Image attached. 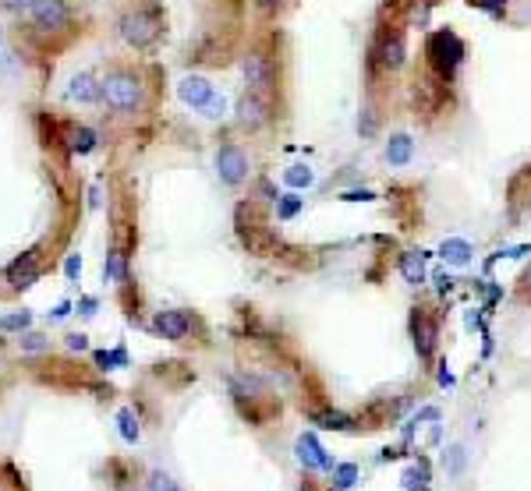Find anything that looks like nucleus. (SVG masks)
<instances>
[{
    "label": "nucleus",
    "instance_id": "obj_25",
    "mask_svg": "<svg viewBox=\"0 0 531 491\" xmlns=\"http://www.w3.org/2000/svg\"><path fill=\"white\" fill-rule=\"evenodd\" d=\"M223 113H227V99H223V96H220V93H216V96H212L210 102L202 106V117H210V120H216V117H223Z\"/></svg>",
    "mask_w": 531,
    "mask_h": 491
},
{
    "label": "nucleus",
    "instance_id": "obj_42",
    "mask_svg": "<svg viewBox=\"0 0 531 491\" xmlns=\"http://www.w3.org/2000/svg\"><path fill=\"white\" fill-rule=\"evenodd\" d=\"M0 39H4V36H0Z\"/></svg>",
    "mask_w": 531,
    "mask_h": 491
},
{
    "label": "nucleus",
    "instance_id": "obj_18",
    "mask_svg": "<svg viewBox=\"0 0 531 491\" xmlns=\"http://www.w3.org/2000/svg\"><path fill=\"white\" fill-rule=\"evenodd\" d=\"M117 431H120V438L128 442V445H135L138 438H142V428H138V417H135V410H117Z\"/></svg>",
    "mask_w": 531,
    "mask_h": 491
},
{
    "label": "nucleus",
    "instance_id": "obj_37",
    "mask_svg": "<svg viewBox=\"0 0 531 491\" xmlns=\"http://www.w3.org/2000/svg\"><path fill=\"white\" fill-rule=\"evenodd\" d=\"M82 315H96V297H86L82 300Z\"/></svg>",
    "mask_w": 531,
    "mask_h": 491
},
{
    "label": "nucleus",
    "instance_id": "obj_28",
    "mask_svg": "<svg viewBox=\"0 0 531 491\" xmlns=\"http://www.w3.org/2000/svg\"><path fill=\"white\" fill-rule=\"evenodd\" d=\"M4 325H7V329H29V325H32V315H29V311H18V315H11Z\"/></svg>",
    "mask_w": 531,
    "mask_h": 491
},
{
    "label": "nucleus",
    "instance_id": "obj_30",
    "mask_svg": "<svg viewBox=\"0 0 531 491\" xmlns=\"http://www.w3.org/2000/svg\"><path fill=\"white\" fill-rule=\"evenodd\" d=\"M149 481H153V485H149L153 491H177V488H174V481H170L167 474H160V470H156V474H153Z\"/></svg>",
    "mask_w": 531,
    "mask_h": 491
},
{
    "label": "nucleus",
    "instance_id": "obj_40",
    "mask_svg": "<svg viewBox=\"0 0 531 491\" xmlns=\"http://www.w3.org/2000/svg\"><path fill=\"white\" fill-rule=\"evenodd\" d=\"M525 283H528V287H531V265H528V273H525Z\"/></svg>",
    "mask_w": 531,
    "mask_h": 491
},
{
    "label": "nucleus",
    "instance_id": "obj_7",
    "mask_svg": "<svg viewBox=\"0 0 531 491\" xmlns=\"http://www.w3.org/2000/svg\"><path fill=\"white\" fill-rule=\"evenodd\" d=\"M216 177L223 184H230V188H237V184L248 181V156L234 142H223L216 149Z\"/></svg>",
    "mask_w": 531,
    "mask_h": 491
},
{
    "label": "nucleus",
    "instance_id": "obj_35",
    "mask_svg": "<svg viewBox=\"0 0 531 491\" xmlns=\"http://www.w3.org/2000/svg\"><path fill=\"white\" fill-rule=\"evenodd\" d=\"M372 191H347V195H344V201H372Z\"/></svg>",
    "mask_w": 531,
    "mask_h": 491
},
{
    "label": "nucleus",
    "instance_id": "obj_6",
    "mask_svg": "<svg viewBox=\"0 0 531 491\" xmlns=\"http://www.w3.org/2000/svg\"><path fill=\"white\" fill-rule=\"evenodd\" d=\"M411 336H415V350L425 364L435 357V343H439V322L432 315V307H415L411 311Z\"/></svg>",
    "mask_w": 531,
    "mask_h": 491
},
{
    "label": "nucleus",
    "instance_id": "obj_27",
    "mask_svg": "<svg viewBox=\"0 0 531 491\" xmlns=\"http://www.w3.org/2000/svg\"><path fill=\"white\" fill-rule=\"evenodd\" d=\"M460 467H464V449H460V445H453V449H450V456H446V470H450V474H457Z\"/></svg>",
    "mask_w": 531,
    "mask_h": 491
},
{
    "label": "nucleus",
    "instance_id": "obj_14",
    "mask_svg": "<svg viewBox=\"0 0 531 491\" xmlns=\"http://www.w3.org/2000/svg\"><path fill=\"white\" fill-rule=\"evenodd\" d=\"M383 156H386V163H390V167H408V163H411V156H415V138H411V134H404V131L390 134V142H386Z\"/></svg>",
    "mask_w": 531,
    "mask_h": 491
},
{
    "label": "nucleus",
    "instance_id": "obj_21",
    "mask_svg": "<svg viewBox=\"0 0 531 491\" xmlns=\"http://www.w3.org/2000/svg\"><path fill=\"white\" fill-rule=\"evenodd\" d=\"M354 481H358V467H354V463H340V467L333 470V488L336 491L354 488Z\"/></svg>",
    "mask_w": 531,
    "mask_h": 491
},
{
    "label": "nucleus",
    "instance_id": "obj_9",
    "mask_svg": "<svg viewBox=\"0 0 531 491\" xmlns=\"http://www.w3.org/2000/svg\"><path fill=\"white\" fill-rule=\"evenodd\" d=\"M153 329H156L163 339H174V343H181V339L192 332V315H188V311H181V307L160 311V315L153 318Z\"/></svg>",
    "mask_w": 531,
    "mask_h": 491
},
{
    "label": "nucleus",
    "instance_id": "obj_26",
    "mask_svg": "<svg viewBox=\"0 0 531 491\" xmlns=\"http://www.w3.org/2000/svg\"><path fill=\"white\" fill-rule=\"evenodd\" d=\"M103 276H106V280H117V276H120V255H117V251H110V255H106Z\"/></svg>",
    "mask_w": 531,
    "mask_h": 491
},
{
    "label": "nucleus",
    "instance_id": "obj_39",
    "mask_svg": "<svg viewBox=\"0 0 531 491\" xmlns=\"http://www.w3.org/2000/svg\"><path fill=\"white\" fill-rule=\"evenodd\" d=\"M435 283H439V290H450V287H453V280H450L446 273H443V276H435Z\"/></svg>",
    "mask_w": 531,
    "mask_h": 491
},
{
    "label": "nucleus",
    "instance_id": "obj_4",
    "mask_svg": "<svg viewBox=\"0 0 531 491\" xmlns=\"http://www.w3.org/2000/svg\"><path fill=\"white\" fill-rule=\"evenodd\" d=\"M103 99L106 106L117 110V113H135L142 106V82L135 75H128V71H117V75H110L103 82Z\"/></svg>",
    "mask_w": 531,
    "mask_h": 491
},
{
    "label": "nucleus",
    "instance_id": "obj_36",
    "mask_svg": "<svg viewBox=\"0 0 531 491\" xmlns=\"http://www.w3.org/2000/svg\"><path fill=\"white\" fill-rule=\"evenodd\" d=\"M68 315H71V304H68V300L53 307V318H57V322H61V318H68Z\"/></svg>",
    "mask_w": 531,
    "mask_h": 491
},
{
    "label": "nucleus",
    "instance_id": "obj_32",
    "mask_svg": "<svg viewBox=\"0 0 531 491\" xmlns=\"http://www.w3.org/2000/svg\"><path fill=\"white\" fill-rule=\"evenodd\" d=\"M86 347H89V343H86L82 332H71V336H68V350H86Z\"/></svg>",
    "mask_w": 531,
    "mask_h": 491
},
{
    "label": "nucleus",
    "instance_id": "obj_12",
    "mask_svg": "<svg viewBox=\"0 0 531 491\" xmlns=\"http://www.w3.org/2000/svg\"><path fill=\"white\" fill-rule=\"evenodd\" d=\"M298 460H301V467L305 470H316V467H322V470H333V460L326 456V449L319 445V438L312 435V431H305L301 438H298Z\"/></svg>",
    "mask_w": 531,
    "mask_h": 491
},
{
    "label": "nucleus",
    "instance_id": "obj_31",
    "mask_svg": "<svg viewBox=\"0 0 531 491\" xmlns=\"http://www.w3.org/2000/svg\"><path fill=\"white\" fill-rule=\"evenodd\" d=\"M78 273H82V258H78V255H68V262H64V276H68V280H78Z\"/></svg>",
    "mask_w": 531,
    "mask_h": 491
},
{
    "label": "nucleus",
    "instance_id": "obj_5",
    "mask_svg": "<svg viewBox=\"0 0 531 491\" xmlns=\"http://www.w3.org/2000/svg\"><path fill=\"white\" fill-rule=\"evenodd\" d=\"M241 75H244V85L259 96H266L273 85H277V68H273V57L262 53V50H252L244 60H241Z\"/></svg>",
    "mask_w": 531,
    "mask_h": 491
},
{
    "label": "nucleus",
    "instance_id": "obj_17",
    "mask_svg": "<svg viewBox=\"0 0 531 491\" xmlns=\"http://www.w3.org/2000/svg\"><path fill=\"white\" fill-rule=\"evenodd\" d=\"M425 251H408V255H401V276H404V283H411V287H422L425 283Z\"/></svg>",
    "mask_w": 531,
    "mask_h": 491
},
{
    "label": "nucleus",
    "instance_id": "obj_10",
    "mask_svg": "<svg viewBox=\"0 0 531 491\" xmlns=\"http://www.w3.org/2000/svg\"><path fill=\"white\" fill-rule=\"evenodd\" d=\"M29 11H32L36 28H43V32H61V28L68 25V7H64V0H36Z\"/></svg>",
    "mask_w": 531,
    "mask_h": 491
},
{
    "label": "nucleus",
    "instance_id": "obj_33",
    "mask_svg": "<svg viewBox=\"0 0 531 491\" xmlns=\"http://www.w3.org/2000/svg\"><path fill=\"white\" fill-rule=\"evenodd\" d=\"M404 485H408V491L422 488V474H418V470H408V474H404Z\"/></svg>",
    "mask_w": 531,
    "mask_h": 491
},
{
    "label": "nucleus",
    "instance_id": "obj_13",
    "mask_svg": "<svg viewBox=\"0 0 531 491\" xmlns=\"http://www.w3.org/2000/svg\"><path fill=\"white\" fill-rule=\"evenodd\" d=\"M439 258H443L446 265H453V269H464V265H471L475 248H471V241H464V237H450V241L439 244Z\"/></svg>",
    "mask_w": 531,
    "mask_h": 491
},
{
    "label": "nucleus",
    "instance_id": "obj_15",
    "mask_svg": "<svg viewBox=\"0 0 531 491\" xmlns=\"http://www.w3.org/2000/svg\"><path fill=\"white\" fill-rule=\"evenodd\" d=\"M36 280H39V269H36V255H32V251L7 265V283H11V287L25 290V287H32Z\"/></svg>",
    "mask_w": 531,
    "mask_h": 491
},
{
    "label": "nucleus",
    "instance_id": "obj_19",
    "mask_svg": "<svg viewBox=\"0 0 531 491\" xmlns=\"http://www.w3.org/2000/svg\"><path fill=\"white\" fill-rule=\"evenodd\" d=\"M93 149H96V131H93V127H75V131H71V152L86 156V152H93Z\"/></svg>",
    "mask_w": 531,
    "mask_h": 491
},
{
    "label": "nucleus",
    "instance_id": "obj_22",
    "mask_svg": "<svg viewBox=\"0 0 531 491\" xmlns=\"http://www.w3.org/2000/svg\"><path fill=\"white\" fill-rule=\"evenodd\" d=\"M301 205H305V198H298L291 191V195L277 198V216H280V219H294V216L301 212Z\"/></svg>",
    "mask_w": 531,
    "mask_h": 491
},
{
    "label": "nucleus",
    "instance_id": "obj_3",
    "mask_svg": "<svg viewBox=\"0 0 531 491\" xmlns=\"http://www.w3.org/2000/svg\"><path fill=\"white\" fill-rule=\"evenodd\" d=\"M372 64H379L383 71H401L404 64H408V36H404V28H397V25H390V28H383L379 36H376V46H372Z\"/></svg>",
    "mask_w": 531,
    "mask_h": 491
},
{
    "label": "nucleus",
    "instance_id": "obj_20",
    "mask_svg": "<svg viewBox=\"0 0 531 491\" xmlns=\"http://www.w3.org/2000/svg\"><path fill=\"white\" fill-rule=\"evenodd\" d=\"M284 181H287L291 188H312L316 174H312V167H309V163H294V167L284 174Z\"/></svg>",
    "mask_w": 531,
    "mask_h": 491
},
{
    "label": "nucleus",
    "instance_id": "obj_2",
    "mask_svg": "<svg viewBox=\"0 0 531 491\" xmlns=\"http://www.w3.org/2000/svg\"><path fill=\"white\" fill-rule=\"evenodd\" d=\"M117 28H120V39L124 43H131L135 50H142V46L156 43L163 21H160V11L156 7H138V11H128Z\"/></svg>",
    "mask_w": 531,
    "mask_h": 491
},
{
    "label": "nucleus",
    "instance_id": "obj_29",
    "mask_svg": "<svg viewBox=\"0 0 531 491\" xmlns=\"http://www.w3.org/2000/svg\"><path fill=\"white\" fill-rule=\"evenodd\" d=\"M21 350H46V339L43 336H36V332H29V336H21Z\"/></svg>",
    "mask_w": 531,
    "mask_h": 491
},
{
    "label": "nucleus",
    "instance_id": "obj_41",
    "mask_svg": "<svg viewBox=\"0 0 531 491\" xmlns=\"http://www.w3.org/2000/svg\"><path fill=\"white\" fill-rule=\"evenodd\" d=\"M301 491H316V488H301Z\"/></svg>",
    "mask_w": 531,
    "mask_h": 491
},
{
    "label": "nucleus",
    "instance_id": "obj_23",
    "mask_svg": "<svg viewBox=\"0 0 531 491\" xmlns=\"http://www.w3.org/2000/svg\"><path fill=\"white\" fill-rule=\"evenodd\" d=\"M96 364H100L103 371H110L113 364L124 368V364H128V354H124V350H96Z\"/></svg>",
    "mask_w": 531,
    "mask_h": 491
},
{
    "label": "nucleus",
    "instance_id": "obj_38",
    "mask_svg": "<svg viewBox=\"0 0 531 491\" xmlns=\"http://www.w3.org/2000/svg\"><path fill=\"white\" fill-rule=\"evenodd\" d=\"M259 7H262V11H280L284 0H259Z\"/></svg>",
    "mask_w": 531,
    "mask_h": 491
},
{
    "label": "nucleus",
    "instance_id": "obj_16",
    "mask_svg": "<svg viewBox=\"0 0 531 491\" xmlns=\"http://www.w3.org/2000/svg\"><path fill=\"white\" fill-rule=\"evenodd\" d=\"M100 96H103V85H96L93 75H75L68 82V99H75V102H96Z\"/></svg>",
    "mask_w": 531,
    "mask_h": 491
},
{
    "label": "nucleus",
    "instance_id": "obj_11",
    "mask_svg": "<svg viewBox=\"0 0 531 491\" xmlns=\"http://www.w3.org/2000/svg\"><path fill=\"white\" fill-rule=\"evenodd\" d=\"M212 96H216V89H212L202 75H185V78L177 82V99H181L185 106L199 110V113H202V106H206Z\"/></svg>",
    "mask_w": 531,
    "mask_h": 491
},
{
    "label": "nucleus",
    "instance_id": "obj_24",
    "mask_svg": "<svg viewBox=\"0 0 531 491\" xmlns=\"http://www.w3.org/2000/svg\"><path fill=\"white\" fill-rule=\"evenodd\" d=\"M316 424H319V428L344 431V428H351V417H344V413H316Z\"/></svg>",
    "mask_w": 531,
    "mask_h": 491
},
{
    "label": "nucleus",
    "instance_id": "obj_8",
    "mask_svg": "<svg viewBox=\"0 0 531 491\" xmlns=\"http://www.w3.org/2000/svg\"><path fill=\"white\" fill-rule=\"evenodd\" d=\"M234 113H237V124H241V127L255 131V127H262V124L269 120V102L259 96V93H252V89H248L244 96L237 99Z\"/></svg>",
    "mask_w": 531,
    "mask_h": 491
},
{
    "label": "nucleus",
    "instance_id": "obj_1",
    "mask_svg": "<svg viewBox=\"0 0 531 491\" xmlns=\"http://www.w3.org/2000/svg\"><path fill=\"white\" fill-rule=\"evenodd\" d=\"M425 57H428V68L435 71V78H439V82H450V78L460 71V64H464V57H468V46H464V39H460L453 28H439V32L428 36Z\"/></svg>",
    "mask_w": 531,
    "mask_h": 491
},
{
    "label": "nucleus",
    "instance_id": "obj_34",
    "mask_svg": "<svg viewBox=\"0 0 531 491\" xmlns=\"http://www.w3.org/2000/svg\"><path fill=\"white\" fill-rule=\"evenodd\" d=\"M32 4H36V0H4V7H7V11H29Z\"/></svg>",
    "mask_w": 531,
    "mask_h": 491
}]
</instances>
